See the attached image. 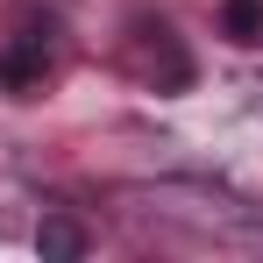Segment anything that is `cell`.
<instances>
[{
	"label": "cell",
	"instance_id": "2",
	"mask_svg": "<svg viewBox=\"0 0 263 263\" xmlns=\"http://www.w3.org/2000/svg\"><path fill=\"white\" fill-rule=\"evenodd\" d=\"M50 64H57V50H50V29H22L14 43L0 50V92H7V100H29V92H43Z\"/></svg>",
	"mask_w": 263,
	"mask_h": 263
},
{
	"label": "cell",
	"instance_id": "3",
	"mask_svg": "<svg viewBox=\"0 0 263 263\" xmlns=\"http://www.w3.org/2000/svg\"><path fill=\"white\" fill-rule=\"evenodd\" d=\"M220 36L228 43H263V0H220Z\"/></svg>",
	"mask_w": 263,
	"mask_h": 263
},
{
	"label": "cell",
	"instance_id": "1",
	"mask_svg": "<svg viewBox=\"0 0 263 263\" xmlns=\"http://www.w3.org/2000/svg\"><path fill=\"white\" fill-rule=\"evenodd\" d=\"M135 64H142V79L157 92H185L192 86V57H185V43L171 36V22L135 14Z\"/></svg>",
	"mask_w": 263,
	"mask_h": 263
},
{
	"label": "cell",
	"instance_id": "4",
	"mask_svg": "<svg viewBox=\"0 0 263 263\" xmlns=\"http://www.w3.org/2000/svg\"><path fill=\"white\" fill-rule=\"evenodd\" d=\"M36 249H43V256H86V228L64 220V214H50L43 228H36Z\"/></svg>",
	"mask_w": 263,
	"mask_h": 263
}]
</instances>
